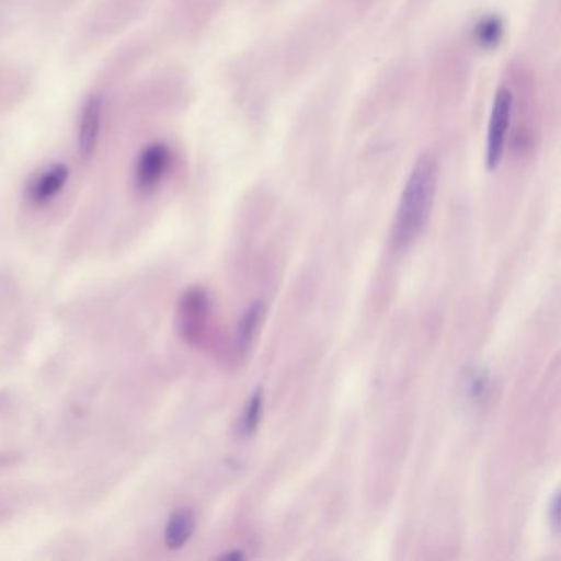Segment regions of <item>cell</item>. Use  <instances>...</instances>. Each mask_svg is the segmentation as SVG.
Returning <instances> with one entry per match:
<instances>
[{
    "instance_id": "1",
    "label": "cell",
    "mask_w": 561,
    "mask_h": 561,
    "mask_svg": "<svg viewBox=\"0 0 561 561\" xmlns=\"http://www.w3.org/2000/svg\"><path fill=\"white\" fill-rule=\"evenodd\" d=\"M163 44L165 41L157 28L133 32L111 47L81 91L67 142L84 173L100 165L110 146L124 94L153 64Z\"/></svg>"
},
{
    "instance_id": "2",
    "label": "cell",
    "mask_w": 561,
    "mask_h": 561,
    "mask_svg": "<svg viewBox=\"0 0 561 561\" xmlns=\"http://www.w3.org/2000/svg\"><path fill=\"white\" fill-rule=\"evenodd\" d=\"M190 98L192 80L185 67L173 61L150 64L124 94L106 152L117 144L170 126L188 106Z\"/></svg>"
},
{
    "instance_id": "3",
    "label": "cell",
    "mask_w": 561,
    "mask_h": 561,
    "mask_svg": "<svg viewBox=\"0 0 561 561\" xmlns=\"http://www.w3.org/2000/svg\"><path fill=\"white\" fill-rule=\"evenodd\" d=\"M159 0H88L68 41L71 61L87 60L113 47L152 12Z\"/></svg>"
},
{
    "instance_id": "4",
    "label": "cell",
    "mask_w": 561,
    "mask_h": 561,
    "mask_svg": "<svg viewBox=\"0 0 561 561\" xmlns=\"http://www.w3.org/2000/svg\"><path fill=\"white\" fill-rule=\"evenodd\" d=\"M439 183V163L432 153H423L403 186L393 221L392 242L397 251L412 248L430 222Z\"/></svg>"
},
{
    "instance_id": "5",
    "label": "cell",
    "mask_w": 561,
    "mask_h": 561,
    "mask_svg": "<svg viewBox=\"0 0 561 561\" xmlns=\"http://www.w3.org/2000/svg\"><path fill=\"white\" fill-rule=\"evenodd\" d=\"M83 175L87 173L68 142L54 147L28 170L22 185V203L32 211L54 209L71 195Z\"/></svg>"
},
{
    "instance_id": "6",
    "label": "cell",
    "mask_w": 561,
    "mask_h": 561,
    "mask_svg": "<svg viewBox=\"0 0 561 561\" xmlns=\"http://www.w3.org/2000/svg\"><path fill=\"white\" fill-rule=\"evenodd\" d=\"M515 91L504 87L495 91L489 113L488 133H485V169L495 172L504 162L507 146L511 142L512 117H514Z\"/></svg>"
},
{
    "instance_id": "7",
    "label": "cell",
    "mask_w": 561,
    "mask_h": 561,
    "mask_svg": "<svg viewBox=\"0 0 561 561\" xmlns=\"http://www.w3.org/2000/svg\"><path fill=\"white\" fill-rule=\"evenodd\" d=\"M37 87V73L27 61L0 60V124L22 110Z\"/></svg>"
},
{
    "instance_id": "8",
    "label": "cell",
    "mask_w": 561,
    "mask_h": 561,
    "mask_svg": "<svg viewBox=\"0 0 561 561\" xmlns=\"http://www.w3.org/2000/svg\"><path fill=\"white\" fill-rule=\"evenodd\" d=\"M209 317L211 301L208 294L199 287L188 288L180 300L176 314L180 336L192 346H202L208 334Z\"/></svg>"
},
{
    "instance_id": "9",
    "label": "cell",
    "mask_w": 561,
    "mask_h": 561,
    "mask_svg": "<svg viewBox=\"0 0 561 561\" xmlns=\"http://www.w3.org/2000/svg\"><path fill=\"white\" fill-rule=\"evenodd\" d=\"M88 0H25L22 24L38 32H54L68 19L78 18Z\"/></svg>"
},
{
    "instance_id": "10",
    "label": "cell",
    "mask_w": 561,
    "mask_h": 561,
    "mask_svg": "<svg viewBox=\"0 0 561 561\" xmlns=\"http://www.w3.org/2000/svg\"><path fill=\"white\" fill-rule=\"evenodd\" d=\"M196 530V517L190 508H179L170 515L163 531L169 550H180L192 540Z\"/></svg>"
},
{
    "instance_id": "11",
    "label": "cell",
    "mask_w": 561,
    "mask_h": 561,
    "mask_svg": "<svg viewBox=\"0 0 561 561\" xmlns=\"http://www.w3.org/2000/svg\"><path fill=\"white\" fill-rule=\"evenodd\" d=\"M265 305L264 301H255L254 305L245 310L242 314L241 321L238 324V347L239 353H248L254 344L255 337H257L259 328H261L262 321H264Z\"/></svg>"
},
{
    "instance_id": "12",
    "label": "cell",
    "mask_w": 561,
    "mask_h": 561,
    "mask_svg": "<svg viewBox=\"0 0 561 561\" xmlns=\"http://www.w3.org/2000/svg\"><path fill=\"white\" fill-rule=\"evenodd\" d=\"M25 0H0V48L22 24Z\"/></svg>"
},
{
    "instance_id": "13",
    "label": "cell",
    "mask_w": 561,
    "mask_h": 561,
    "mask_svg": "<svg viewBox=\"0 0 561 561\" xmlns=\"http://www.w3.org/2000/svg\"><path fill=\"white\" fill-rule=\"evenodd\" d=\"M262 416H264V392H262V389H257L252 393L251 399H249L248 407H245L244 413H242V435H255L259 426H261Z\"/></svg>"
},
{
    "instance_id": "14",
    "label": "cell",
    "mask_w": 561,
    "mask_h": 561,
    "mask_svg": "<svg viewBox=\"0 0 561 561\" xmlns=\"http://www.w3.org/2000/svg\"><path fill=\"white\" fill-rule=\"evenodd\" d=\"M466 382H468L466 383V392H468L469 399L474 400V402L484 400L485 393L489 392V383H491L485 370H472Z\"/></svg>"
},
{
    "instance_id": "15",
    "label": "cell",
    "mask_w": 561,
    "mask_h": 561,
    "mask_svg": "<svg viewBox=\"0 0 561 561\" xmlns=\"http://www.w3.org/2000/svg\"><path fill=\"white\" fill-rule=\"evenodd\" d=\"M502 25L497 19H485L476 25V41L481 45H495L501 38Z\"/></svg>"
},
{
    "instance_id": "16",
    "label": "cell",
    "mask_w": 561,
    "mask_h": 561,
    "mask_svg": "<svg viewBox=\"0 0 561 561\" xmlns=\"http://www.w3.org/2000/svg\"><path fill=\"white\" fill-rule=\"evenodd\" d=\"M548 520H550L554 534H558L560 531V495H558V492L551 499L550 508H548Z\"/></svg>"
}]
</instances>
